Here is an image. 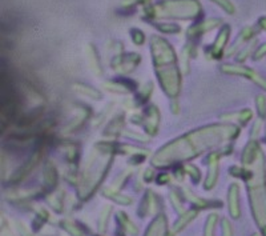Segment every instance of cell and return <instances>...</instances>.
Instances as JSON below:
<instances>
[{"mask_svg": "<svg viewBox=\"0 0 266 236\" xmlns=\"http://www.w3.org/2000/svg\"><path fill=\"white\" fill-rule=\"evenodd\" d=\"M224 230H225V235L229 236L230 235V228H229V223L226 220H224Z\"/></svg>", "mask_w": 266, "mask_h": 236, "instance_id": "cell-1", "label": "cell"}]
</instances>
